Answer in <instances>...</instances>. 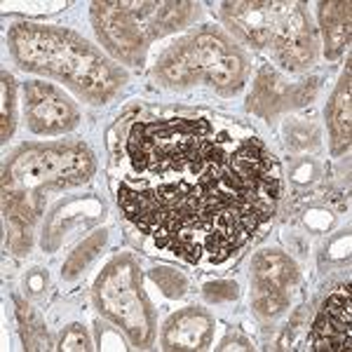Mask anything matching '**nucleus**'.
I'll return each mask as SVG.
<instances>
[{
	"mask_svg": "<svg viewBox=\"0 0 352 352\" xmlns=\"http://www.w3.org/2000/svg\"><path fill=\"white\" fill-rule=\"evenodd\" d=\"M247 129L204 111H129L118 120L113 160L129 181H167L200 176L207 167L228 164Z\"/></svg>",
	"mask_w": 352,
	"mask_h": 352,
	"instance_id": "obj_1",
	"label": "nucleus"
},
{
	"mask_svg": "<svg viewBox=\"0 0 352 352\" xmlns=\"http://www.w3.org/2000/svg\"><path fill=\"white\" fill-rule=\"evenodd\" d=\"M96 172L94 153L82 141L24 144L3 162L5 244L16 256L33 247V228L45 214V190L87 184Z\"/></svg>",
	"mask_w": 352,
	"mask_h": 352,
	"instance_id": "obj_2",
	"label": "nucleus"
},
{
	"mask_svg": "<svg viewBox=\"0 0 352 352\" xmlns=\"http://www.w3.org/2000/svg\"><path fill=\"white\" fill-rule=\"evenodd\" d=\"M8 47L21 71L52 78L92 106L111 104L129 80L118 61L66 26L19 21L10 28Z\"/></svg>",
	"mask_w": 352,
	"mask_h": 352,
	"instance_id": "obj_3",
	"label": "nucleus"
},
{
	"mask_svg": "<svg viewBox=\"0 0 352 352\" xmlns=\"http://www.w3.org/2000/svg\"><path fill=\"white\" fill-rule=\"evenodd\" d=\"M249 71L247 52L223 28L202 26L157 54L153 80L174 92L207 85L221 96H232L247 85Z\"/></svg>",
	"mask_w": 352,
	"mask_h": 352,
	"instance_id": "obj_4",
	"label": "nucleus"
},
{
	"mask_svg": "<svg viewBox=\"0 0 352 352\" xmlns=\"http://www.w3.org/2000/svg\"><path fill=\"white\" fill-rule=\"evenodd\" d=\"M94 305L139 350L153 345L157 315L144 289V275L132 254L111 258L94 282Z\"/></svg>",
	"mask_w": 352,
	"mask_h": 352,
	"instance_id": "obj_5",
	"label": "nucleus"
},
{
	"mask_svg": "<svg viewBox=\"0 0 352 352\" xmlns=\"http://www.w3.org/2000/svg\"><path fill=\"white\" fill-rule=\"evenodd\" d=\"M94 33L113 61L141 66L157 38L169 36L164 26V3H92Z\"/></svg>",
	"mask_w": 352,
	"mask_h": 352,
	"instance_id": "obj_6",
	"label": "nucleus"
},
{
	"mask_svg": "<svg viewBox=\"0 0 352 352\" xmlns=\"http://www.w3.org/2000/svg\"><path fill=\"white\" fill-rule=\"evenodd\" d=\"M317 94H320V78L292 82L275 66L263 64L258 66L256 76H254L247 111H252L254 116L263 118V120H272L287 111L310 106L317 99Z\"/></svg>",
	"mask_w": 352,
	"mask_h": 352,
	"instance_id": "obj_7",
	"label": "nucleus"
},
{
	"mask_svg": "<svg viewBox=\"0 0 352 352\" xmlns=\"http://www.w3.org/2000/svg\"><path fill=\"white\" fill-rule=\"evenodd\" d=\"M26 127L38 136H61L80 124V106L64 89L45 80H28L21 87Z\"/></svg>",
	"mask_w": 352,
	"mask_h": 352,
	"instance_id": "obj_8",
	"label": "nucleus"
},
{
	"mask_svg": "<svg viewBox=\"0 0 352 352\" xmlns=\"http://www.w3.org/2000/svg\"><path fill=\"white\" fill-rule=\"evenodd\" d=\"M289 8L292 3H280V0H240V3H221L219 16L232 33V41L249 50H268Z\"/></svg>",
	"mask_w": 352,
	"mask_h": 352,
	"instance_id": "obj_9",
	"label": "nucleus"
},
{
	"mask_svg": "<svg viewBox=\"0 0 352 352\" xmlns=\"http://www.w3.org/2000/svg\"><path fill=\"white\" fill-rule=\"evenodd\" d=\"M320 36L312 26L310 12L303 3H292L287 16L277 26L268 52L277 66L287 73H305L315 66L320 54Z\"/></svg>",
	"mask_w": 352,
	"mask_h": 352,
	"instance_id": "obj_10",
	"label": "nucleus"
},
{
	"mask_svg": "<svg viewBox=\"0 0 352 352\" xmlns=\"http://www.w3.org/2000/svg\"><path fill=\"white\" fill-rule=\"evenodd\" d=\"M352 303H350V287L333 289L322 300L315 320L310 324L308 343L317 352H348L352 343Z\"/></svg>",
	"mask_w": 352,
	"mask_h": 352,
	"instance_id": "obj_11",
	"label": "nucleus"
},
{
	"mask_svg": "<svg viewBox=\"0 0 352 352\" xmlns=\"http://www.w3.org/2000/svg\"><path fill=\"white\" fill-rule=\"evenodd\" d=\"M214 331H217V322L212 312L188 305L164 322L160 345L162 350H207L212 348Z\"/></svg>",
	"mask_w": 352,
	"mask_h": 352,
	"instance_id": "obj_12",
	"label": "nucleus"
},
{
	"mask_svg": "<svg viewBox=\"0 0 352 352\" xmlns=\"http://www.w3.org/2000/svg\"><path fill=\"white\" fill-rule=\"evenodd\" d=\"M101 214H104V204L92 195L73 197V200H68V202H61L59 207L45 219L43 249L50 254L56 252L78 226L92 223V221L99 219Z\"/></svg>",
	"mask_w": 352,
	"mask_h": 352,
	"instance_id": "obj_13",
	"label": "nucleus"
},
{
	"mask_svg": "<svg viewBox=\"0 0 352 352\" xmlns=\"http://www.w3.org/2000/svg\"><path fill=\"white\" fill-rule=\"evenodd\" d=\"M350 64H345L340 73L336 87H333L329 104L324 111L327 118V132H329V151L333 157L343 155L350 151V136H352V101H350Z\"/></svg>",
	"mask_w": 352,
	"mask_h": 352,
	"instance_id": "obj_14",
	"label": "nucleus"
},
{
	"mask_svg": "<svg viewBox=\"0 0 352 352\" xmlns=\"http://www.w3.org/2000/svg\"><path fill=\"white\" fill-rule=\"evenodd\" d=\"M300 280L298 265L280 249H263L252 261V289H277L292 294Z\"/></svg>",
	"mask_w": 352,
	"mask_h": 352,
	"instance_id": "obj_15",
	"label": "nucleus"
},
{
	"mask_svg": "<svg viewBox=\"0 0 352 352\" xmlns=\"http://www.w3.org/2000/svg\"><path fill=\"white\" fill-rule=\"evenodd\" d=\"M317 19H320V36H322V47H324L327 61H338L350 47L352 5L348 0H345V3L343 0L320 3Z\"/></svg>",
	"mask_w": 352,
	"mask_h": 352,
	"instance_id": "obj_16",
	"label": "nucleus"
},
{
	"mask_svg": "<svg viewBox=\"0 0 352 352\" xmlns=\"http://www.w3.org/2000/svg\"><path fill=\"white\" fill-rule=\"evenodd\" d=\"M12 303H14L16 327H19L24 348L26 350H50V336H47V329H45L43 317L19 296H14Z\"/></svg>",
	"mask_w": 352,
	"mask_h": 352,
	"instance_id": "obj_17",
	"label": "nucleus"
},
{
	"mask_svg": "<svg viewBox=\"0 0 352 352\" xmlns=\"http://www.w3.org/2000/svg\"><path fill=\"white\" fill-rule=\"evenodd\" d=\"M106 240H109V232H106L104 228L94 230L89 237H85V240L71 252V256L66 258L64 268H61V277H64L66 282L78 280V277L89 268V263L99 256V252L104 249Z\"/></svg>",
	"mask_w": 352,
	"mask_h": 352,
	"instance_id": "obj_18",
	"label": "nucleus"
},
{
	"mask_svg": "<svg viewBox=\"0 0 352 352\" xmlns=\"http://www.w3.org/2000/svg\"><path fill=\"white\" fill-rule=\"evenodd\" d=\"M249 303L252 310L263 320H275V317L285 315L292 303V294L277 292V289H252L249 292Z\"/></svg>",
	"mask_w": 352,
	"mask_h": 352,
	"instance_id": "obj_19",
	"label": "nucleus"
},
{
	"mask_svg": "<svg viewBox=\"0 0 352 352\" xmlns=\"http://www.w3.org/2000/svg\"><path fill=\"white\" fill-rule=\"evenodd\" d=\"M0 80V139L8 144L16 129V85L8 71H3Z\"/></svg>",
	"mask_w": 352,
	"mask_h": 352,
	"instance_id": "obj_20",
	"label": "nucleus"
},
{
	"mask_svg": "<svg viewBox=\"0 0 352 352\" xmlns=\"http://www.w3.org/2000/svg\"><path fill=\"white\" fill-rule=\"evenodd\" d=\"M148 277L151 282L160 289V294L164 298H184L190 289V282L188 277L184 275L181 270L176 268H167V265H160V268H151L148 270Z\"/></svg>",
	"mask_w": 352,
	"mask_h": 352,
	"instance_id": "obj_21",
	"label": "nucleus"
},
{
	"mask_svg": "<svg viewBox=\"0 0 352 352\" xmlns=\"http://www.w3.org/2000/svg\"><path fill=\"white\" fill-rule=\"evenodd\" d=\"M285 144L294 153L315 151L320 146V132H317L315 124L305 120H292L285 124Z\"/></svg>",
	"mask_w": 352,
	"mask_h": 352,
	"instance_id": "obj_22",
	"label": "nucleus"
},
{
	"mask_svg": "<svg viewBox=\"0 0 352 352\" xmlns=\"http://www.w3.org/2000/svg\"><path fill=\"white\" fill-rule=\"evenodd\" d=\"M202 296L212 305H226L232 303L240 296V285L235 280H212L202 285Z\"/></svg>",
	"mask_w": 352,
	"mask_h": 352,
	"instance_id": "obj_23",
	"label": "nucleus"
},
{
	"mask_svg": "<svg viewBox=\"0 0 352 352\" xmlns=\"http://www.w3.org/2000/svg\"><path fill=\"white\" fill-rule=\"evenodd\" d=\"M56 348L64 350V352H89L94 345H92V338H89L87 327L73 322V324H68L64 331H61L59 345H56Z\"/></svg>",
	"mask_w": 352,
	"mask_h": 352,
	"instance_id": "obj_24",
	"label": "nucleus"
},
{
	"mask_svg": "<svg viewBox=\"0 0 352 352\" xmlns=\"http://www.w3.org/2000/svg\"><path fill=\"white\" fill-rule=\"evenodd\" d=\"M219 350H254V345H252V340H249V336H244L240 329H232L223 343L219 345Z\"/></svg>",
	"mask_w": 352,
	"mask_h": 352,
	"instance_id": "obj_25",
	"label": "nucleus"
},
{
	"mask_svg": "<svg viewBox=\"0 0 352 352\" xmlns=\"http://www.w3.org/2000/svg\"><path fill=\"white\" fill-rule=\"evenodd\" d=\"M24 287L28 289V294H33V296H41V294L47 289V275H45L43 270H31L28 275L24 277Z\"/></svg>",
	"mask_w": 352,
	"mask_h": 352,
	"instance_id": "obj_26",
	"label": "nucleus"
},
{
	"mask_svg": "<svg viewBox=\"0 0 352 352\" xmlns=\"http://www.w3.org/2000/svg\"><path fill=\"white\" fill-rule=\"evenodd\" d=\"M315 169H317L315 162L303 160L296 169H294V181H298V184H310V181L315 179Z\"/></svg>",
	"mask_w": 352,
	"mask_h": 352,
	"instance_id": "obj_27",
	"label": "nucleus"
}]
</instances>
